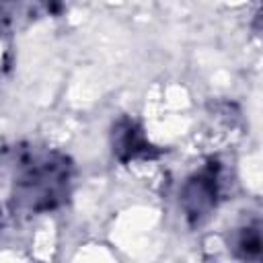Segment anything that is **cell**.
<instances>
[{
    "mask_svg": "<svg viewBox=\"0 0 263 263\" xmlns=\"http://www.w3.org/2000/svg\"><path fill=\"white\" fill-rule=\"evenodd\" d=\"M68 183V166L64 160L41 158L21 171L16 179V197L27 203L31 212H43L55 208Z\"/></svg>",
    "mask_w": 263,
    "mask_h": 263,
    "instance_id": "cell-1",
    "label": "cell"
},
{
    "mask_svg": "<svg viewBox=\"0 0 263 263\" xmlns=\"http://www.w3.org/2000/svg\"><path fill=\"white\" fill-rule=\"evenodd\" d=\"M185 212L191 220H201L216 205V177L205 171L185 185Z\"/></svg>",
    "mask_w": 263,
    "mask_h": 263,
    "instance_id": "cell-2",
    "label": "cell"
},
{
    "mask_svg": "<svg viewBox=\"0 0 263 263\" xmlns=\"http://www.w3.org/2000/svg\"><path fill=\"white\" fill-rule=\"evenodd\" d=\"M238 249L242 251V257L247 259H255L261 251V236H259V230L255 226H249L242 230L240 238H238Z\"/></svg>",
    "mask_w": 263,
    "mask_h": 263,
    "instance_id": "cell-3",
    "label": "cell"
}]
</instances>
